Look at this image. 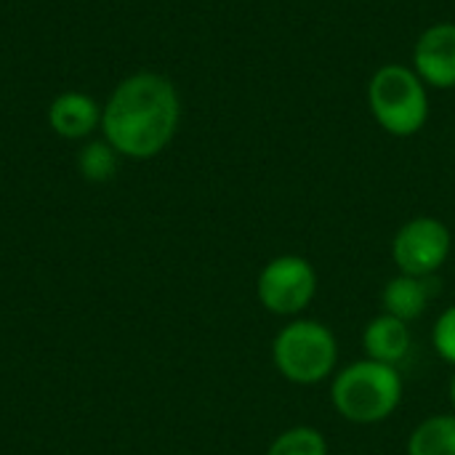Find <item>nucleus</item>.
<instances>
[{
    "label": "nucleus",
    "instance_id": "obj_6",
    "mask_svg": "<svg viewBox=\"0 0 455 455\" xmlns=\"http://www.w3.org/2000/svg\"><path fill=\"white\" fill-rule=\"evenodd\" d=\"M453 235L445 221L419 216L405 221L392 240V259L403 275L432 277L451 256Z\"/></svg>",
    "mask_w": 455,
    "mask_h": 455
},
{
    "label": "nucleus",
    "instance_id": "obj_1",
    "mask_svg": "<svg viewBox=\"0 0 455 455\" xmlns=\"http://www.w3.org/2000/svg\"><path fill=\"white\" fill-rule=\"evenodd\" d=\"M181 99L160 72H136L117 83L101 109L104 139L117 155L147 160L160 155L176 136Z\"/></svg>",
    "mask_w": 455,
    "mask_h": 455
},
{
    "label": "nucleus",
    "instance_id": "obj_7",
    "mask_svg": "<svg viewBox=\"0 0 455 455\" xmlns=\"http://www.w3.org/2000/svg\"><path fill=\"white\" fill-rule=\"evenodd\" d=\"M411 67L427 88H455V21H437L419 35Z\"/></svg>",
    "mask_w": 455,
    "mask_h": 455
},
{
    "label": "nucleus",
    "instance_id": "obj_5",
    "mask_svg": "<svg viewBox=\"0 0 455 455\" xmlns=\"http://www.w3.org/2000/svg\"><path fill=\"white\" fill-rule=\"evenodd\" d=\"M256 293L267 312L280 317L299 315L317 293V272L304 256H277L261 269Z\"/></svg>",
    "mask_w": 455,
    "mask_h": 455
},
{
    "label": "nucleus",
    "instance_id": "obj_3",
    "mask_svg": "<svg viewBox=\"0 0 455 455\" xmlns=\"http://www.w3.org/2000/svg\"><path fill=\"white\" fill-rule=\"evenodd\" d=\"M336 411L352 424L387 421L403 400V376L395 365L360 360L333 379L331 389Z\"/></svg>",
    "mask_w": 455,
    "mask_h": 455
},
{
    "label": "nucleus",
    "instance_id": "obj_4",
    "mask_svg": "<svg viewBox=\"0 0 455 455\" xmlns=\"http://www.w3.org/2000/svg\"><path fill=\"white\" fill-rule=\"evenodd\" d=\"M272 360L288 381L320 384L336 371L339 344L328 325L317 320H296L275 336Z\"/></svg>",
    "mask_w": 455,
    "mask_h": 455
},
{
    "label": "nucleus",
    "instance_id": "obj_15",
    "mask_svg": "<svg viewBox=\"0 0 455 455\" xmlns=\"http://www.w3.org/2000/svg\"><path fill=\"white\" fill-rule=\"evenodd\" d=\"M451 403H453V408H455V376H453V381H451Z\"/></svg>",
    "mask_w": 455,
    "mask_h": 455
},
{
    "label": "nucleus",
    "instance_id": "obj_9",
    "mask_svg": "<svg viewBox=\"0 0 455 455\" xmlns=\"http://www.w3.org/2000/svg\"><path fill=\"white\" fill-rule=\"evenodd\" d=\"M411 347H413V339H411L408 323H403V320H397V317H392L387 312L365 325L363 349H365L368 360L397 368L408 357Z\"/></svg>",
    "mask_w": 455,
    "mask_h": 455
},
{
    "label": "nucleus",
    "instance_id": "obj_2",
    "mask_svg": "<svg viewBox=\"0 0 455 455\" xmlns=\"http://www.w3.org/2000/svg\"><path fill=\"white\" fill-rule=\"evenodd\" d=\"M368 109L389 136H416L429 120V88L413 67L384 64L368 83Z\"/></svg>",
    "mask_w": 455,
    "mask_h": 455
},
{
    "label": "nucleus",
    "instance_id": "obj_10",
    "mask_svg": "<svg viewBox=\"0 0 455 455\" xmlns=\"http://www.w3.org/2000/svg\"><path fill=\"white\" fill-rule=\"evenodd\" d=\"M435 285L437 283H432V277H413V275L400 272L397 277H392L384 285L381 304H384L387 315H392L403 323L419 320L427 312L432 293L437 291Z\"/></svg>",
    "mask_w": 455,
    "mask_h": 455
},
{
    "label": "nucleus",
    "instance_id": "obj_13",
    "mask_svg": "<svg viewBox=\"0 0 455 455\" xmlns=\"http://www.w3.org/2000/svg\"><path fill=\"white\" fill-rule=\"evenodd\" d=\"M77 165H80V173L88 181H107L117 171V152H115V147L107 139L104 141H91L80 152Z\"/></svg>",
    "mask_w": 455,
    "mask_h": 455
},
{
    "label": "nucleus",
    "instance_id": "obj_11",
    "mask_svg": "<svg viewBox=\"0 0 455 455\" xmlns=\"http://www.w3.org/2000/svg\"><path fill=\"white\" fill-rule=\"evenodd\" d=\"M408 455H455V413L419 424L408 440Z\"/></svg>",
    "mask_w": 455,
    "mask_h": 455
},
{
    "label": "nucleus",
    "instance_id": "obj_8",
    "mask_svg": "<svg viewBox=\"0 0 455 455\" xmlns=\"http://www.w3.org/2000/svg\"><path fill=\"white\" fill-rule=\"evenodd\" d=\"M48 125L61 139H83L101 125V107L93 96L80 91L59 93L48 107Z\"/></svg>",
    "mask_w": 455,
    "mask_h": 455
},
{
    "label": "nucleus",
    "instance_id": "obj_14",
    "mask_svg": "<svg viewBox=\"0 0 455 455\" xmlns=\"http://www.w3.org/2000/svg\"><path fill=\"white\" fill-rule=\"evenodd\" d=\"M432 339H435L437 355H440L443 360H448L451 365H455V304L453 307H448V309L440 315Z\"/></svg>",
    "mask_w": 455,
    "mask_h": 455
},
{
    "label": "nucleus",
    "instance_id": "obj_12",
    "mask_svg": "<svg viewBox=\"0 0 455 455\" xmlns=\"http://www.w3.org/2000/svg\"><path fill=\"white\" fill-rule=\"evenodd\" d=\"M267 455H328V443L312 427H293L275 437Z\"/></svg>",
    "mask_w": 455,
    "mask_h": 455
}]
</instances>
